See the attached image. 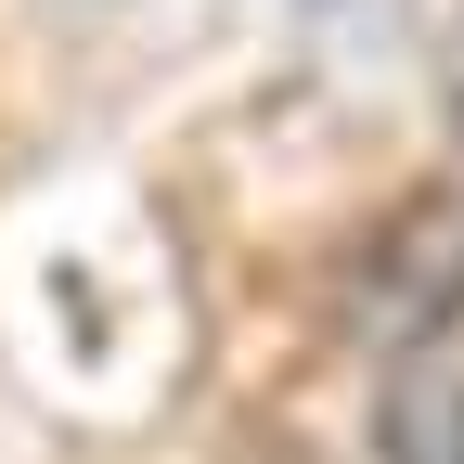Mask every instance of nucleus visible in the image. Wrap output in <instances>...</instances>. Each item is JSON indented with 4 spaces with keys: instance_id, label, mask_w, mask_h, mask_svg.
<instances>
[{
    "instance_id": "obj_1",
    "label": "nucleus",
    "mask_w": 464,
    "mask_h": 464,
    "mask_svg": "<svg viewBox=\"0 0 464 464\" xmlns=\"http://www.w3.org/2000/svg\"><path fill=\"white\" fill-rule=\"evenodd\" d=\"M387 464H464V374H400L387 387Z\"/></svg>"
}]
</instances>
